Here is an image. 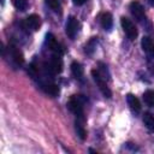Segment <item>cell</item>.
Returning a JSON list of instances; mask_svg holds the SVG:
<instances>
[{"instance_id":"cell-1","label":"cell","mask_w":154,"mask_h":154,"mask_svg":"<svg viewBox=\"0 0 154 154\" xmlns=\"http://www.w3.org/2000/svg\"><path fill=\"white\" fill-rule=\"evenodd\" d=\"M84 102H85V97L83 95H73L67 102V108L70 109V112H72L82 122L84 120V117H83L84 116V112H83Z\"/></svg>"},{"instance_id":"cell-2","label":"cell","mask_w":154,"mask_h":154,"mask_svg":"<svg viewBox=\"0 0 154 154\" xmlns=\"http://www.w3.org/2000/svg\"><path fill=\"white\" fill-rule=\"evenodd\" d=\"M91 76H93V78H94L96 85L99 87L100 91L103 94V96L107 97V99H111V97H112V93H111L109 88L107 87V84H106L105 78L102 77V75H101L97 70H91Z\"/></svg>"},{"instance_id":"cell-3","label":"cell","mask_w":154,"mask_h":154,"mask_svg":"<svg viewBox=\"0 0 154 154\" xmlns=\"http://www.w3.org/2000/svg\"><path fill=\"white\" fill-rule=\"evenodd\" d=\"M120 24H122V28L124 30V32L126 34V36L130 38V40H135L138 35L137 32V28L135 26V24L126 17H122L120 18Z\"/></svg>"},{"instance_id":"cell-4","label":"cell","mask_w":154,"mask_h":154,"mask_svg":"<svg viewBox=\"0 0 154 154\" xmlns=\"http://www.w3.org/2000/svg\"><path fill=\"white\" fill-rule=\"evenodd\" d=\"M46 45L48 47V49L53 53V55H59L61 57L64 51H63V47L61 45L55 40V37L52 35V34H47L46 35Z\"/></svg>"},{"instance_id":"cell-5","label":"cell","mask_w":154,"mask_h":154,"mask_svg":"<svg viewBox=\"0 0 154 154\" xmlns=\"http://www.w3.org/2000/svg\"><path fill=\"white\" fill-rule=\"evenodd\" d=\"M79 30V22L75 18V17H69L67 22L65 24V32L70 38H75L77 32Z\"/></svg>"},{"instance_id":"cell-6","label":"cell","mask_w":154,"mask_h":154,"mask_svg":"<svg viewBox=\"0 0 154 154\" xmlns=\"http://www.w3.org/2000/svg\"><path fill=\"white\" fill-rule=\"evenodd\" d=\"M129 8H130V12H131V14L136 18V20H138V22H142L143 19H146V13H144V8H143V6L138 2V1H132L131 4H130V6H129Z\"/></svg>"},{"instance_id":"cell-7","label":"cell","mask_w":154,"mask_h":154,"mask_svg":"<svg viewBox=\"0 0 154 154\" xmlns=\"http://www.w3.org/2000/svg\"><path fill=\"white\" fill-rule=\"evenodd\" d=\"M49 71L52 73H60L63 71V60H61V57L59 55H53V58L51 59L49 64L47 65Z\"/></svg>"},{"instance_id":"cell-8","label":"cell","mask_w":154,"mask_h":154,"mask_svg":"<svg viewBox=\"0 0 154 154\" xmlns=\"http://www.w3.org/2000/svg\"><path fill=\"white\" fill-rule=\"evenodd\" d=\"M25 25L28 29L32 31H37L38 28L41 26V18L37 14H30L25 18Z\"/></svg>"},{"instance_id":"cell-9","label":"cell","mask_w":154,"mask_h":154,"mask_svg":"<svg viewBox=\"0 0 154 154\" xmlns=\"http://www.w3.org/2000/svg\"><path fill=\"white\" fill-rule=\"evenodd\" d=\"M8 53L13 60V63L17 65V66H20L23 63H24V57H23V53L20 52L19 48L14 47V46H10L8 47Z\"/></svg>"},{"instance_id":"cell-10","label":"cell","mask_w":154,"mask_h":154,"mask_svg":"<svg viewBox=\"0 0 154 154\" xmlns=\"http://www.w3.org/2000/svg\"><path fill=\"white\" fill-rule=\"evenodd\" d=\"M141 46L144 53H147L152 59H154V42L148 36H143L141 40Z\"/></svg>"},{"instance_id":"cell-11","label":"cell","mask_w":154,"mask_h":154,"mask_svg":"<svg viewBox=\"0 0 154 154\" xmlns=\"http://www.w3.org/2000/svg\"><path fill=\"white\" fill-rule=\"evenodd\" d=\"M126 102H128L130 109H131L134 113H140V112H141V108H142V107H141L140 100H138L135 95L128 94V95H126Z\"/></svg>"},{"instance_id":"cell-12","label":"cell","mask_w":154,"mask_h":154,"mask_svg":"<svg viewBox=\"0 0 154 154\" xmlns=\"http://www.w3.org/2000/svg\"><path fill=\"white\" fill-rule=\"evenodd\" d=\"M41 88L43 89L45 93L52 95V96H57L59 94V87L52 82H42L41 83Z\"/></svg>"},{"instance_id":"cell-13","label":"cell","mask_w":154,"mask_h":154,"mask_svg":"<svg viewBox=\"0 0 154 154\" xmlns=\"http://www.w3.org/2000/svg\"><path fill=\"white\" fill-rule=\"evenodd\" d=\"M100 23L102 25V28L105 30H109L112 28V24H113V18H112V14L109 12H105L101 14L100 17Z\"/></svg>"},{"instance_id":"cell-14","label":"cell","mask_w":154,"mask_h":154,"mask_svg":"<svg viewBox=\"0 0 154 154\" xmlns=\"http://www.w3.org/2000/svg\"><path fill=\"white\" fill-rule=\"evenodd\" d=\"M71 72L73 75V77L78 81H83V67L79 63L73 61L71 64Z\"/></svg>"},{"instance_id":"cell-15","label":"cell","mask_w":154,"mask_h":154,"mask_svg":"<svg viewBox=\"0 0 154 154\" xmlns=\"http://www.w3.org/2000/svg\"><path fill=\"white\" fill-rule=\"evenodd\" d=\"M143 123H144V126L150 131V132H154V116L149 112H146L143 114Z\"/></svg>"},{"instance_id":"cell-16","label":"cell","mask_w":154,"mask_h":154,"mask_svg":"<svg viewBox=\"0 0 154 154\" xmlns=\"http://www.w3.org/2000/svg\"><path fill=\"white\" fill-rule=\"evenodd\" d=\"M143 101L147 106L154 107V90H147L143 94Z\"/></svg>"},{"instance_id":"cell-17","label":"cell","mask_w":154,"mask_h":154,"mask_svg":"<svg viewBox=\"0 0 154 154\" xmlns=\"http://www.w3.org/2000/svg\"><path fill=\"white\" fill-rule=\"evenodd\" d=\"M96 45H97V38L96 37H93L91 40H89V42L85 45V53L87 54H93L94 53V51H95V48H96Z\"/></svg>"},{"instance_id":"cell-18","label":"cell","mask_w":154,"mask_h":154,"mask_svg":"<svg viewBox=\"0 0 154 154\" xmlns=\"http://www.w3.org/2000/svg\"><path fill=\"white\" fill-rule=\"evenodd\" d=\"M12 4L18 11L22 12L28 8V0H12Z\"/></svg>"},{"instance_id":"cell-19","label":"cell","mask_w":154,"mask_h":154,"mask_svg":"<svg viewBox=\"0 0 154 154\" xmlns=\"http://www.w3.org/2000/svg\"><path fill=\"white\" fill-rule=\"evenodd\" d=\"M75 125H76L75 128H76V132H77L78 137H79L81 140H85V137H87V132H85V130H84V128H83L82 123L77 120Z\"/></svg>"},{"instance_id":"cell-20","label":"cell","mask_w":154,"mask_h":154,"mask_svg":"<svg viewBox=\"0 0 154 154\" xmlns=\"http://www.w3.org/2000/svg\"><path fill=\"white\" fill-rule=\"evenodd\" d=\"M46 4L54 11V12H60L61 10V5L59 0H46Z\"/></svg>"},{"instance_id":"cell-21","label":"cell","mask_w":154,"mask_h":154,"mask_svg":"<svg viewBox=\"0 0 154 154\" xmlns=\"http://www.w3.org/2000/svg\"><path fill=\"white\" fill-rule=\"evenodd\" d=\"M88 0H72V2L75 4V5H77V6H81V5H83V4H85Z\"/></svg>"},{"instance_id":"cell-22","label":"cell","mask_w":154,"mask_h":154,"mask_svg":"<svg viewBox=\"0 0 154 154\" xmlns=\"http://www.w3.org/2000/svg\"><path fill=\"white\" fill-rule=\"evenodd\" d=\"M149 2H150L152 5H154V0H149Z\"/></svg>"}]
</instances>
